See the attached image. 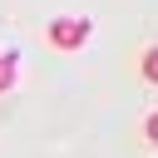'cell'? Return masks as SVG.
<instances>
[{"instance_id": "obj_4", "label": "cell", "mask_w": 158, "mask_h": 158, "mask_svg": "<svg viewBox=\"0 0 158 158\" xmlns=\"http://www.w3.org/2000/svg\"><path fill=\"white\" fill-rule=\"evenodd\" d=\"M143 138H148V143H153V148H158V109H153V114H148V118H143Z\"/></svg>"}, {"instance_id": "obj_1", "label": "cell", "mask_w": 158, "mask_h": 158, "mask_svg": "<svg viewBox=\"0 0 158 158\" xmlns=\"http://www.w3.org/2000/svg\"><path fill=\"white\" fill-rule=\"evenodd\" d=\"M89 35H94V25H89L84 15H59V20H49V30H44V40H49L54 49H79V44H89Z\"/></svg>"}, {"instance_id": "obj_2", "label": "cell", "mask_w": 158, "mask_h": 158, "mask_svg": "<svg viewBox=\"0 0 158 158\" xmlns=\"http://www.w3.org/2000/svg\"><path fill=\"white\" fill-rule=\"evenodd\" d=\"M15 64H20L15 54H0V94H5V89H15V79H20V69H15Z\"/></svg>"}, {"instance_id": "obj_3", "label": "cell", "mask_w": 158, "mask_h": 158, "mask_svg": "<svg viewBox=\"0 0 158 158\" xmlns=\"http://www.w3.org/2000/svg\"><path fill=\"white\" fill-rule=\"evenodd\" d=\"M138 74H143L148 84H158V44H148V49H143V59H138Z\"/></svg>"}]
</instances>
